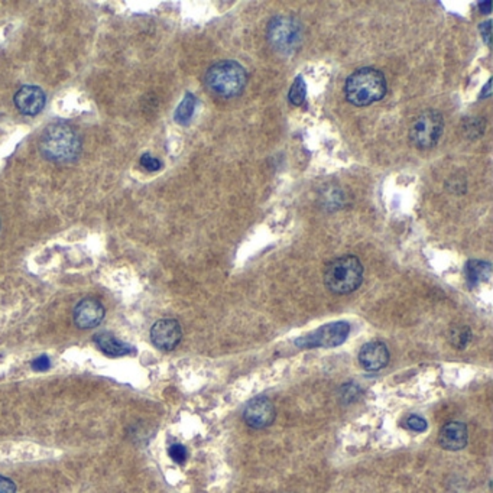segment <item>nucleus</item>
I'll return each mask as SVG.
<instances>
[{
  "label": "nucleus",
  "mask_w": 493,
  "mask_h": 493,
  "mask_svg": "<svg viewBox=\"0 0 493 493\" xmlns=\"http://www.w3.org/2000/svg\"><path fill=\"white\" fill-rule=\"evenodd\" d=\"M39 151L48 161L70 164L80 157L82 141L74 127L57 122L45 127L39 139Z\"/></svg>",
  "instance_id": "1"
},
{
  "label": "nucleus",
  "mask_w": 493,
  "mask_h": 493,
  "mask_svg": "<svg viewBox=\"0 0 493 493\" xmlns=\"http://www.w3.org/2000/svg\"><path fill=\"white\" fill-rule=\"evenodd\" d=\"M388 84L382 71L365 67L350 74L345 84V94L349 103L357 108L371 106L386 94Z\"/></svg>",
  "instance_id": "2"
},
{
  "label": "nucleus",
  "mask_w": 493,
  "mask_h": 493,
  "mask_svg": "<svg viewBox=\"0 0 493 493\" xmlns=\"http://www.w3.org/2000/svg\"><path fill=\"white\" fill-rule=\"evenodd\" d=\"M204 84L215 96L231 98L243 93L248 84V72L236 61H219L204 74Z\"/></svg>",
  "instance_id": "3"
},
{
  "label": "nucleus",
  "mask_w": 493,
  "mask_h": 493,
  "mask_svg": "<svg viewBox=\"0 0 493 493\" xmlns=\"http://www.w3.org/2000/svg\"><path fill=\"white\" fill-rule=\"evenodd\" d=\"M363 282V265L353 255L340 256L331 261L324 269L326 288L337 295L356 291Z\"/></svg>",
  "instance_id": "4"
},
{
  "label": "nucleus",
  "mask_w": 493,
  "mask_h": 493,
  "mask_svg": "<svg viewBox=\"0 0 493 493\" xmlns=\"http://www.w3.org/2000/svg\"><path fill=\"white\" fill-rule=\"evenodd\" d=\"M267 37L271 46L281 54L291 56L301 46L302 42V27L297 18L293 16H276L271 19Z\"/></svg>",
  "instance_id": "5"
},
{
  "label": "nucleus",
  "mask_w": 493,
  "mask_h": 493,
  "mask_svg": "<svg viewBox=\"0 0 493 493\" xmlns=\"http://www.w3.org/2000/svg\"><path fill=\"white\" fill-rule=\"evenodd\" d=\"M443 131V116L437 110H424L414 119L409 127V141L418 149H430L438 143Z\"/></svg>",
  "instance_id": "6"
},
{
  "label": "nucleus",
  "mask_w": 493,
  "mask_h": 493,
  "mask_svg": "<svg viewBox=\"0 0 493 493\" xmlns=\"http://www.w3.org/2000/svg\"><path fill=\"white\" fill-rule=\"evenodd\" d=\"M350 333V326L346 321H335L326 324L313 333L295 340V345L301 349H314V347H335L346 342Z\"/></svg>",
  "instance_id": "7"
},
{
  "label": "nucleus",
  "mask_w": 493,
  "mask_h": 493,
  "mask_svg": "<svg viewBox=\"0 0 493 493\" xmlns=\"http://www.w3.org/2000/svg\"><path fill=\"white\" fill-rule=\"evenodd\" d=\"M275 405L269 398L256 397L246 405L243 420L250 428L261 430L269 427L275 421Z\"/></svg>",
  "instance_id": "8"
},
{
  "label": "nucleus",
  "mask_w": 493,
  "mask_h": 493,
  "mask_svg": "<svg viewBox=\"0 0 493 493\" xmlns=\"http://www.w3.org/2000/svg\"><path fill=\"white\" fill-rule=\"evenodd\" d=\"M181 339H183V328L174 319H162L151 328V340L161 350H174Z\"/></svg>",
  "instance_id": "9"
},
{
  "label": "nucleus",
  "mask_w": 493,
  "mask_h": 493,
  "mask_svg": "<svg viewBox=\"0 0 493 493\" xmlns=\"http://www.w3.org/2000/svg\"><path fill=\"white\" fill-rule=\"evenodd\" d=\"M72 317L77 327L89 330L97 327L105 319V307L98 300L86 298L75 305Z\"/></svg>",
  "instance_id": "10"
},
{
  "label": "nucleus",
  "mask_w": 493,
  "mask_h": 493,
  "mask_svg": "<svg viewBox=\"0 0 493 493\" xmlns=\"http://www.w3.org/2000/svg\"><path fill=\"white\" fill-rule=\"evenodd\" d=\"M45 93L37 86H23L15 94V106L27 116H37L45 108Z\"/></svg>",
  "instance_id": "11"
},
{
  "label": "nucleus",
  "mask_w": 493,
  "mask_h": 493,
  "mask_svg": "<svg viewBox=\"0 0 493 493\" xmlns=\"http://www.w3.org/2000/svg\"><path fill=\"white\" fill-rule=\"evenodd\" d=\"M359 361L365 371L378 372L388 365L389 350L382 342H369L360 349Z\"/></svg>",
  "instance_id": "12"
},
{
  "label": "nucleus",
  "mask_w": 493,
  "mask_h": 493,
  "mask_svg": "<svg viewBox=\"0 0 493 493\" xmlns=\"http://www.w3.org/2000/svg\"><path fill=\"white\" fill-rule=\"evenodd\" d=\"M467 440H469V433H467V427L463 423L452 421L444 424L440 430L438 434V443L444 450L449 452H459L467 446Z\"/></svg>",
  "instance_id": "13"
},
{
  "label": "nucleus",
  "mask_w": 493,
  "mask_h": 493,
  "mask_svg": "<svg viewBox=\"0 0 493 493\" xmlns=\"http://www.w3.org/2000/svg\"><path fill=\"white\" fill-rule=\"evenodd\" d=\"M94 342L97 345V347L109 356L117 357V356H124L129 354L134 349L126 345L124 342L119 340L116 335H113L112 333H98L94 337Z\"/></svg>",
  "instance_id": "14"
},
{
  "label": "nucleus",
  "mask_w": 493,
  "mask_h": 493,
  "mask_svg": "<svg viewBox=\"0 0 493 493\" xmlns=\"http://www.w3.org/2000/svg\"><path fill=\"white\" fill-rule=\"evenodd\" d=\"M490 272H492V267L489 262L485 261H469L466 265V275H467V281H469L470 287H476L480 282H485L490 278Z\"/></svg>",
  "instance_id": "15"
},
{
  "label": "nucleus",
  "mask_w": 493,
  "mask_h": 493,
  "mask_svg": "<svg viewBox=\"0 0 493 493\" xmlns=\"http://www.w3.org/2000/svg\"><path fill=\"white\" fill-rule=\"evenodd\" d=\"M196 105H197V98L194 94L191 93H187L183 98V101L179 103V106L175 110V115H174V119L177 123L179 124H187L193 115H194V110H196Z\"/></svg>",
  "instance_id": "16"
},
{
  "label": "nucleus",
  "mask_w": 493,
  "mask_h": 493,
  "mask_svg": "<svg viewBox=\"0 0 493 493\" xmlns=\"http://www.w3.org/2000/svg\"><path fill=\"white\" fill-rule=\"evenodd\" d=\"M450 342L456 349H466L472 342V330L467 326H456L450 330Z\"/></svg>",
  "instance_id": "17"
},
{
  "label": "nucleus",
  "mask_w": 493,
  "mask_h": 493,
  "mask_svg": "<svg viewBox=\"0 0 493 493\" xmlns=\"http://www.w3.org/2000/svg\"><path fill=\"white\" fill-rule=\"evenodd\" d=\"M305 97H307V84L302 79V75H298L290 89L288 100L291 101V105L301 106L302 103L305 101Z\"/></svg>",
  "instance_id": "18"
},
{
  "label": "nucleus",
  "mask_w": 493,
  "mask_h": 493,
  "mask_svg": "<svg viewBox=\"0 0 493 493\" xmlns=\"http://www.w3.org/2000/svg\"><path fill=\"white\" fill-rule=\"evenodd\" d=\"M139 164L146 169V171H160L162 168V162L158 158H153L151 153H143L141 157Z\"/></svg>",
  "instance_id": "19"
},
{
  "label": "nucleus",
  "mask_w": 493,
  "mask_h": 493,
  "mask_svg": "<svg viewBox=\"0 0 493 493\" xmlns=\"http://www.w3.org/2000/svg\"><path fill=\"white\" fill-rule=\"evenodd\" d=\"M168 453H169V457L178 464H183L187 460V450L184 446H181V444L171 446Z\"/></svg>",
  "instance_id": "20"
},
{
  "label": "nucleus",
  "mask_w": 493,
  "mask_h": 493,
  "mask_svg": "<svg viewBox=\"0 0 493 493\" xmlns=\"http://www.w3.org/2000/svg\"><path fill=\"white\" fill-rule=\"evenodd\" d=\"M406 425L408 428L417 433H423L427 430V421L423 417H420V415H411V417L406 420Z\"/></svg>",
  "instance_id": "21"
},
{
  "label": "nucleus",
  "mask_w": 493,
  "mask_h": 493,
  "mask_svg": "<svg viewBox=\"0 0 493 493\" xmlns=\"http://www.w3.org/2000/svg\"><path fill=\"white\" fill-rule=\"evenodd\" d=\"M49 368H51V363H49V359L46 356H41L32 361V369L35 372H45Z\"/></svg>",
  "instance_id": "22"
},
{
  "label": "nucleus",
  "mask_w": 493,
  "mask_h": 493,
  "mask_svg": "<svg viewBox=\"0 0 493 493\" xmlns=\"http://www.w3.org/2000/svg\"><path fill=\"white\" fill-rule=\"evenodd\" d=\"M0 493H16L15 483L5 476H0Z\"/></svg>",
  "instance_id": "23"
},
{
  "label": "nucleus",
  "mask_w": 493,
  "mask_h": 493,
  "mask_svg": "<svg viewBox=\"0 0 493 493\" xmlns=\"http://www.w3.org/2000/svg\"><path fill=\"white\" fill-rule=\"evenodd\" d=\"M342 391H343V399H345V401H346V399L353 401V399L357 397V394H356V392H360V389H359L356 385L349 383V385L343 386Z\"/></svg>",
  "instance_id": "24"
},
{
  "label": "nucleus",
  "mask_w": 493,
  "mask_h": 493,
  "mask_svg": "<svg viewBox=\"0 0 493 493\" xmlns=\"http://www.w3.org/2000/svg\"><path fill=\"white\" fill-rule=\"evenodd\" d=\"M490 25H492L490 20H486V22H483V23L480 25V34H482V37L485 38V42H486L487 45H490Z\"/></svg>",
  "instance_id": "25"
},
{
  "label": "nucleus",
  "mask_w": 493,
  "mask_h": 493,
  "mask_svg": "<svg viewBox=\"0 0 493 493\" xmlns=\"http://www.w3.org/2000/svg\"><path fill=\"white\" fill-rule=\"evenodd\" d=\"M480 12L482 13H490L492 12V2H480Z\"/></svg>",
  "instance_id": "26"
},
{
  "label": "nucleus",
  "mask_w": 493,
  "mask_h": 493,
  "mask_svg": "<svg viewBox=\"0 0 493 493\" xmlns=\"http://www.w3.org/2000/svg\"><path fill=\"white\" fill-rule=\"evenodd\" d=\"M490 84H492V82L489 80V82L486 83V86H485L483 93L480 94V98H487V97H490V93H492V90H490Z\"/></svg>",
  "instance_id": "27"
}]
</instances>
